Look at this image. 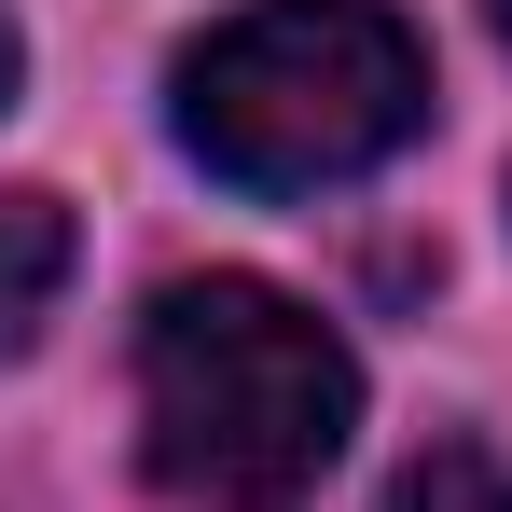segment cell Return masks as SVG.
<instances>
[{
    "label": "cell",
    "mask_w": 512,
    "mask_h": 512,
    "mask_svg": "<svg viewBox=\"0 0 512 512\" xmlns=\"http://www.w3.org/2000/svg\"><path fill=\"white\" fill-rule=\"evenodd\" d=\"M14 70H28V42H14V14H0V111H14Z\"/></svg>",
    "instance_id": "5"
},
{
    "label": "cell",
    "mask_w": 512,
    "mask_h": 512,
    "mask_svg": "<svg viewBox=\"0 0 512 512\" xmlns=\"http://www.w3.org/2000/svg\"><path fill=\"white\" fill-rule=\"evenodd\" d=\"M180 153L236 194H333L429 125V42L388 0H236L180 42Z\"/></svg>",
    "instance_id": "2"
},
{
    "label": "cell",
    "mask_w": 512,
    "mask_h": 512,
    "mask_svg": "<svg viewBox=\"0 0 512 512\" xmlns=\"http://www.w3.org/2000/svg\"><path fill=\"white\" fill-rule=\"evenodd\" d=\"M360 429V360L277 277H167L139 319V471L180 512H305Z\"/></svg>",
    "instance_id": "1"
},
{
    "label": "cell",
    "mask_w": 512,
    "mask_h": 512,
    "mask_svg": "<svg viewBox=\"0 0 512 512\" xmlns=\"http://www.w3.org/2000/svg\"><path fill=\"white\" fill-rule=\"evenodd\" d=\"M56 291H70V208L56 194H0V360L56 319Z\"/></svg>",
    "instance_id": "3"
},
{
    "label": "cell",
    "mask_w": 512,
    "mask_h": 512,
    "mask_svg": "<svg viewBox=\"0 0 512 512\" xmlns=\"http://www.w3.org/2000/svg\"><path fill=\"white\" fill-rule=\"evenodd\" d=\"M485 28H499V42H512V0H485Z\"/></svg>",
    "instance_id": "6"
},
{
    "label": "cell",
    "mask_w": 512,
    "mask_h": 512,
    "mask_svg": "<svg viewBox=\"0 0 512 512\" xmlns=\"http://www.w3.org/2000/svg\"><path fill=\"white\" fill-rule=\"evenodd\" d=\"M374 512H512V471L485 443H429V457H402V485Z\"/></svg>",
    "instance_id": "4"
}]
</instances>
